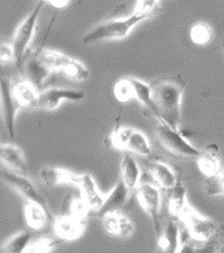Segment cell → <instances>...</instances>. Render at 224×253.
Returning <instances> with one entry per match:
<instances>
[{
	"instance_id": "obj_20",
	"label": "cell",
	"mask_w": 224,
	"mask_h": 253,
	"mask_svg": "<svg viewBox=\"0 0 224 253\" xmlns=\"http://www.w3.org/2000/svg\"><path fill=\"white\" fill-rule=\"evenodd\" d=\"M198 169L206 178L218 175L222 171V158L218 145L212 143L206 145L197 158Z\"/></svg>"
},
{
	"instance_id": "obj_22",
	"label": "cell",
	"mask_w": 224,
	"mask_h": 253,
	"mask_svg": "<svg viewBox=\"0 0 224 253\" xmlns=\"http://www.w3.org/2000/svg\"><path fill=\"white\" fill-rule=\"evenodd\" d=\"M11 90L13 96L21 108H36L39 92L35 85L26 79L12 81Z\"/></svg>"
},
{
	"instance_id": "obj_33",
	"label": "cell",
	"mask_w": 224,
	"mask_h": 253,
	"mask_svg": "<svg viewBox=\"0 0 224 253\" xmlns=\"http://www.w3.org/2000/svg\"><path fill=\"white\" fill-rule=\"evenodd\" d=\"M177 253H200V249L196 247L192 241H185L182 242V245Z\"/></svg>"
},
{
	"instance_id": "obj_24",
	"label": "cell",
	"mask_w": 224,
	"mask_h": 253,
	"mask_svg": "<svg viewBox=\"0 0 224 253\" xmlns=\"http://www.w3.org/2000/svg\"><path fill=\"white\" fill-rule=\"evenodd\" d=\"M24 216L26 223L33 230H41L47 227L49 222H53L55 217L40 206L28 203L25 206Z\"/></svg>"
},
{
	"instance_id": "obj_31",
	"label": "cell",
	"mask_w": 224,
	"mask_h": 253,
	"mask_svg": "<svg viewBox=\"0 0 224 253\" xmlns=\"http://www.w3.org/2000/svg\"><path fill=\"white\" fill-rule=\"evenodd\" d=\"M160 6V1L158 0H138L134 7L133 13L139 16L150 18Z\"/></svg>"
},
{
	"instance_id": "obj_11",
	"label": "cell",
	"mask_w": 224,
	"mask_h": 253,
	"mask_svg": "<svg viewBox=\"0 0 224 253\" xmlns=\"http://www.w3.org/2000/svg\"><path fill=\"white\" fill-rule=\"evenodd\" d=\"M83 90L67 88H49L39 92L36 108L55 111L64 102H80L85 98Z\"/></svg>"
},
{
	"instance_id": "obj_6",
	"label": "cell",
	"mask_w": 224,
	"mask_h": 253,
	"mask_svg": "<svg viewBox=\"0 0 224 253\" xmlns=\"http://www.w3.org/2000/svg\"><path fill=\"white\" fill-rule=\"evenodd\" d=\"M179 222L183 225L192 241L198 243L211 241L220 229V225L215 220L200 214L190 203L182 212Z\"/></svg>"
},
{
	"instance_id": "obj_16",
	"label": "cell",
	"mask_w": 224,
	"mask_h": 253,
	"mask_svg": "<svg viewBox=\"0 0 224 253\" xmlns=\"http://www.w3.org/2000/svg\"><path fill=\"white\" fill-rule=\"evenodd\" d=\"M1 162L6 168L13 170L19 175L28 176L30 174V167L28 159L22 150L18 145L13 144H3L0 146Z\"/></svg>"
},
{
	"instance_id": "obj_27",
	"label": "cell",
	"mask_w": 224,
	"mask_h": 253,
	"mask_svg": "<svg viewBox=\"0 0 224 253\" xmlns=\"http://www.w3.org/2000/svg\"><path fill=\"white\" fill-rule=\"evenodd\" d=\"M31 232L20 231L17 234L10 237L2 245L1 253H23L25 250L31 243Z\"/></svg>"
},
{
	"instance_id": "obj_9",
	"label": "cell",
	"mask_w": 224,
	"mask_h": 253,
	"mask_svg": "<svg viewBox=\"0 0 224 253\" xmlns=\"http://www.w3.org/2000/svg\"><path fill=\"white\" fill-rule=\"evenodd\" d=\"M1 178L7 186L13 188L23 199H26L28 203L40 206L49 213L53 214L49 208L48 200L36 187V185L29 178V176L11 173L8 171H2Z\"/></svg>"
},
{
	"instance_id": "obj_15",
	"label": "cell",
	"mask_w": 224,
	"mask_h": 253,
	"mask_svg": "<svg viewBox=\"0 0 224 253\" xmlns=\"http://www.w3.org/2000/svg\"><path fill=\"white\" fill-rule=\"evenodd\" d=\"M100 218L103 229L112 237L128 239L134 233L135 225L132 219L121 211L106 214Z\"/></svg>"
},
{
	"instance_id": "obj_18",
	"label": "cell",
	"mask_w": 224,
	"mask_h": 253,
	"mask_svg": "<svg viewBox=\"0 0 224 253\" xmlns=\"http://www.w3.org/2000/svg\"><path fill=\"white\" fill-rule=\"evenodd\" d=\"M130 194L131 191L124 185L121 179H119L110 192L105 195L103 205L97 211L96 215L102 217L104 215L109 213L121 212V210L127 205L128 201L130 198Z\"/></svg>"
},
{
	"instance_id": "obj_37",
	"label": "cell",
	"mask_w": 224,
	"mask_h": 253,
	"mask_svg": "<svg viewBox=\"0 0 224 253\" xmlns=\"http://www.w3.org/2000/svg\"><path fill=\"white\" fill-rule=\"evenodd\" d=\"M156 253H158L157 252H156Z\"/></svg>"
},
{
	"instance_id": "obj_25",
	"label": "cell",
	"mask_w": 224,
	"mask_h": 253,
	"mask_svg": "<svg viewBox=\"0 0 224 253\" xmlns=\"http://www.w3.org/2000/svg\"><path fill=\"white\" fill-rule=\"evenodd\" d=\"M149 172L159 187L169 191L179 182L177 180L175 172L169 165L162 161L155 160L152 162L149 168Z\"/></svg>"
},
{
	"instance_id": "obj_8",
	"label": "cell",
	"mask_w": 224,
	"mask_h": 253,
	"mask_svg": "<svg viewBox=\"0 0 224 253\" xmlns=\"http://www.w3.org/2000/svg\"><path fill=\"white\" fill-rule=\"evenodd\" d=\"M113 92L119 102L126 103L130 100H136L155 116L151 84L134 77H123L117 81Z\"/></svg>"
},
{
	"instance_id": "obj_21",
	"label": "cell",
	"mask_w": 224,
	"mask_h": 253,
	"mask_svg": "<svg viewBox=\"0 0 224 253\" xmlns=\"http://www.w3.org/2000/svg\"><path fill=\"white\" fill-rule=\"evenodd\" d=\"M21 73L24 74V79L38 88L49 78L52 72L38 57L36 51H34L31 56L26 58Z\"/></svg>"
},
{
	"instance_id": "obj_19",
	"label": "cell",
	"mask_w": 224,
	"mask_h": 253,
	"mask_svg": "<svg viewBox=\"0 0 224 253\" xmlns=\"http://www.w3.org/2000/svg\"><path fill=\"white\" fill-rule=\"evenodd\" d=\"M179 221L170 217L158 237V253H177L182 245Z\"/></svg>"
},
{
	"instance_id": "obj_4",
	"label": "cell",
	"mask_w": 224,
	"mask_h": 253,
	"mask_svg": "<svg viewBox=\"0 0 224 253\" xmlns=\"http://www.w3.org/2000/svg\"><path fill=\"white\" fill-rule=\"evenodd\" d=\"M35 51L52 73H60L65 78L75 82H84L91 76L90 70L82 62L67 55L43 47Z\"/></svg>"
},
{
	"instance_id": "obj_13",
	"label": "cell",
	"mask_w": 224,
	"mask_h": 253,
	"mask_svg": "<svg viewBox=\"0 0 224 253\" xmlns=\"http://www.w3.org/2000/svg\"><path fill=\"white\" fill-rule=\"evenodd\" d=\"M12 81L9 79H1V102H2V113L3 120L6 129V133L10 138L15 137V123L18 111L21 107L18 105L15 97L13 96L11 90Z\"/></svg>"
},
{
	"instance_id": "obj_7",
	"label": "cell",
	"mask_w": 224,
	"mask_h": 253,
	"mask_svg": "<svg viewBox=\"0 0 224 253\" xmlns=\"http://www.w3.org/2000/svg\"><path fill=\"white\" fill-rule=\"evenodd\" d=\"M158 144L170 155L181 158H198L201 150L192 145L182 131L171 129L161 122L154 128Z\"/></svg>"
},
{
	"instance_id": "obj_36",
	"label": "cell",
	"mask_w": 224,
	"mask_h": 253,
	"mask_svg": "<svg viewBox=\"0 0 224 253\" xmlns=\"http://www.w3.org/2000/svg\"><path fill=\"white\" fill-rule=\"evenodd\" d=\"M222 49H223V53H224V42H223V44H222Z\"/></svg>"
},
{
	"instance_id": "obj_23",
	"label": "cell",
	"mask_w": 224,
	"mask_h": 253,
	"mask_svg": "<svg viewBox=\"0 0 224 253\" xmlns=\"http://www.w3.org/2000/svg\"><path fill=\"white\" fill-rule=\"evenodd\" d=\"M140 176L141 169L139 164L131 154L125 153L121 158L120 179L131 192H133L140 185Z\"/></svg>"
},
{
	"instance_id": "obj_29",
	"label": "cell",
	"mask_w": 224,
	"mask_h": 253,
	"mask_svg": "<svg viewBox=\"0 0 224 253\" xmlns=\"http://www.w3.org/2000/svg\"><path fill=\"white\" fill-rule=\"evenodd\" d=\"M192 42L197 45H206L212 42L213 31L210 25L197 23L192 26L190 33Z\"/></svg>"
},
{
	"instance_id": "obj_12",
	"label": "cell",
	"mask_w": 224,
	"mask_h": 253,
	"mask_svg": "<svg viewBox=\"0 0 224 253\" xmlns=\"http://www.w3.org/2000/svg\"><path fill=\"white\" fill-rule=\"evenodd\" d=\"M87 221L74 217L67 212H63L55 217L53 229L56 237L62 241L79 240L85 232Z\"/></svg>"
},
{
	"instance_id": "obj_32",
	"label": "cell",
	"mask_w": 224,
	"mask_h": 253,
	"mask_svg": "<svg viewBox=\"0 0 224 253\" xmlns=\"http://www.w3.org/2000/svg\"><path fill=\"white\" fill-rule=\"evenodd\" d=\"M0 60L1 63L14 62L15 63V52L13 49L12 45L8 43L2 42L0 46Z\"/></svg>"
},
{
	"instance_id": "obj_35",
	"label": "cell",
	"mask_w": 224,
	"mask_h": 253,
	"mask_svg": "<svg viewBox=\"0 0 224 253\" xmlns=\"http://www.w3.org/2000/svg\"><path fill=\"white\" fill-rule=\"evenodd\" d=\"M219 253H224V244L223 245V247L221 248V250H220Z\"/></svg>"
},
{
	"instance_id": "obj_26",
	"label": "cell",
	"mask_w": 224,
	"mask_h": 253,
	"mask_svg": "<svg viewBox=\"0 0 224 253\" xmlns=\"http://www.w3.org/2000/svg\"><path fill=\"white\" fill-rule=\"evenodd\" d=\"M189 203L187 189L182 182L179 181L175 187L170 190L168 211L170 217L179 221L182 212Z\"/></svg>"
},
{
	"instance_id": "obj_2",
	"label": "cell",
	"mask_w": 224,
	"mask_h": 253,
	"mask_svg": "<svg viewBox=\"0 0 224 253\" xmlns=\"http://www.w3.org/2000/svg\"><path fill=\"white\" fill-rule=\"evenodd\" d=\"M145 19L148 18L132 13L126 18L105 20L87 32L81 42L84 45H91L107 41L125 39L137 25Z\"/></svg>"
},
{
	"instance_id": "obj_1",
	"label": "cell",
	"mask_w": 224,
	"mask_h": 253,
	"mask_svg": "<svg viewBox=\"0 0 224 253\" xmlns=\"http://www.w3.org/2000/svg\"><path fill=\"white\" fill-rule=\"evenodd\" d=\"M155 117L171 129L180 131L182 102L185 82L177 74L157 80L151 84Z\"/></svg>"
},
{
	"instance_id": "obj_3",
	"label": "cell",
	"mask_w": 224,
	"mask_h": 253,
	"mask_svg": "<svg viewBox=\"0 0 224 253\" xmlns=\"http://www.w3.org/2000/svg\"><path fill=\"white\" fill-rule=\"evenodd\" d=\"M104 142L108 147L116 150L143 157L152 156V145L149 139L136 128L117 125Z\"/></svg>"
},
{
	"instance_id": "obj_30",
	"label": "cell",
	"mask_w": 224,
	"mask_h": 253,
	"mask_svg": "<svg viewBox=\"0 0 224 253\" xmlns=\"http://www.w3.org/2000/svg\"><path fill=\"white\" fill-rule=\"evenodd\" d=\"M205 192L209 196H224V170L218 175L206 178L204 182Z\"/></svg>"
},
{
	"instance_id": "obj_17",
	"label": "cell",
	"mask_w": 224,
	"mask_h": 253,
	"mask_svg": "<svg viewBox=\"0 0 224 253\" xmlns=\"http://www.w3.org/2000/svg\"><path fill=\"white\" fill-rule=\"evenodd\" d=\"M79 175L67 169L56 167H43L38 172V179L43 186L54 188L62 185H77Z\"/></svg>"
},
{
	"instance_id": "obj_34",
	"label": "cell",
	"mask_w": 224,
	"mask_h": 253,
	"mask_svg": "<svg viewBox=\"0 0 224 253\" xmlns=\"http://www.w3.org/2000/svg\"><path fill=\"white\" fill-rule=\"evenodd\" d=\"M52 6H54L56 8H63L68 6V4L70 3L69 0H49L47 1Z\"/></svg>"
},
{
	"instance_id": "obj_14",
	"label": "cell",
	"mask_w": 224,
	"mask_h": 253,
	"mask_svg": "<svg viewBox=\"0 0 224 253\" xmlns=\"http://www.w3.org/2000/svg\"><path fill=\"white\" fill-rule=\"evenodd\" d=\"M76 187L79 188L80 198L90 209V211L97 214V211L103 205L105 195H102L99 191L94 177L89 173H83L79 175Z\"/></svg>"
},
{
	"instance_id": "obj_5",
	"label": "cell",
	"mask_w": 224,
	"mask_h": 253,
	"mask_svg": "<svg viewBox=\"0 0 224 253\" xmlns=\"http://www.w3.org/2000/svg\"><path fill=\"white\" fill-rule=\"evenodd\" d=\"M44 4L43 0L37 2L34 9L18 25L13 37L11 45L15 52V65L20 72H22L28 50L35 35L36 23Z\"/></svg>"
},
{
	"instance_id": "obj_10",
	"label": "cell",
	"mask_w": 224,
	"mask_h": 253,
	"mask_svg": "<svg viewBox=\"0 0 224 253\" xmlns=\"http://www.w3.org/2000/svg\"><path fill=\"white\" fill-rule=\"evenodd\" d=\"M136 197L141 209L151 217L158 238L162 229L160 225L161 194L159 187L150 183L140 184L136 190Z\"/></svg>"
},
{
	"instance_id": "obj_28",
	"label": "cell",
	"mask_w": 224,
	"mask_h": 253,
	"mask_svg": "<svg viewBox=\"0 0 224 253\" xmlns=\"http://www.w3.org/2000/svg\"><path fill=\"white\" fill-rule=\"evenodd\" d=\"M63 241L58 237H42L31 242L23 253H50L59 247Z\"/></svg>"
}]
</instances>
